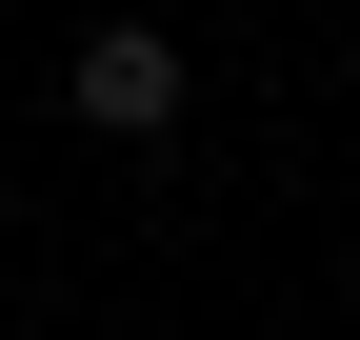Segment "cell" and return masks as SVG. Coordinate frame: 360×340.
I'll return each instance as SVG.
<instances>
[{
    "mask_svg": "<svg viewBox=\"0 0 360 340\" xmlns=\"http://www.w3.org/2000/svg\"><path fill=\"white\" fill-rule=\"evenodd\" d=\"M60 100H80V140H180V40L160 20H101L60 60Z\"/></svg>",
    "mask_w": 360,
    "mask_h": 340,
    "instance_id": "obj_1",
    "label": "cell"
},
{
    "mask_svg": "<svg viewBox=\"0 0 360 340\" xmlns=\"http://www.w3.org/2000/svg\"><path fill=\"white\" fill-rule=\"evenodd\" d=\"M0 200H20V160H0Z\"/></svg>",
    "mask_w": 360,
    "mask_h": 340,
    "instance_id": "obj_2",
    "label": "cell"
},
{
    "mask_svg": "<svg viewBox=\"0 0 360 340\" xmlns=\"http://www.w3.org/2000/svg\"><path fill=\"white\" fill-rule=\"evenodd\" d=\"M180 20H200V0H180Z\"/></svg>",
    "mask_w": 360,
    "mask_h": 340,
    "instance_id": "obj_3",
    "label": "cell"
}]
</instances>
